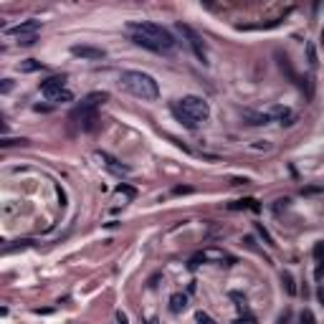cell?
<instances>
[{"instance_id": "obj_5", "label": "cell", "mask_w": 324, "mask_h": 324, "mask_svg": "<svg viewBox=\"0 0 324 324\" xmlns=\"http://www.w3.org/2000/svg\"><path fill=\"white\" fill-rule=\"evenodd\" d=\"M41 94L53 104H69L74 101V94L66 89V76H51L41 81Z\"/></svg>"}, {"instance_id": "obj_4", "label": "cell", "mask_w": 324, "mask_h": 324, "mask_svg": "<svg viewBox=\"0 0 324 324\" xmlns=\"http://www.w3.org/2000/svg\"><path fill=\"white\" fill-rule=\"evenodd\" d=\"M106 99H109V94L106 92H94V94H89L86 96L76 109L71 112V119H76L86 132H92L94 129V122H96V109H99V104H104Z\"/></svg>"}, {"instance_id": "obj_9", "label": "cell", "mask_w": 324, "mask_h": 324, "mask_svg": "<svg viewBox=\"0 0 324 324\" xmlns=\"http://www.w3.org/2000/svg\"><path fill=\"white\" fill-rule=\"evenodd\" d=\"M96 160L112 172V175H117V178H124V175H129L132 172V167H127V165H122L117 157H112L109 152H96Z\"/></svg>"}, {"instance_id": "obj_18", "label": "cell", "mask_w": 324, "mask_h": 324, "mask_svg": "<svg viewBox=\"0 0 324 324\" xmlns=\"http://www.w3.org/2000/svg\"><path fill=\"white\" fill-rule=\"evenodd\" d=\"M117 192H119V195H127L129 200H132V198L137 195V192H135V187H129V185H124V183H122V185L117 187Z\"/></svg>"}, {"instance_id": "obj_26", "label": "cell", "mask_w": 324, "mask_h": 324, "mask_svg": "<svg viewBox=\"0 0 324 324\" xmlns=\"http://www.w3.org/2000/svg\"><path fill=\"white\" fill-rule=\"evenodd\" d=\"M117 322H119V324H127V317H124L122 312H117Z\"/></svg>"}, {"instance_id": "obj_10", "label": "cell", "mask_w": 324, "mask_h": 324, "mask_svg": "<svg viewBox=\"0 0 324 324\" xmlns=\"http://www.w3.org/2000/svg\"><path fill=\"white\" fill-rule=\"evenodd\" d=\"M71 53L79 58H89V61H101L106 56V51L96 46H71Z\"/></svg>"}, {"instance_id": "obj_24", "label": "cell", "mask_w": 324, "mask_h": 324, "mask_svg": "<svg viewBox=\"0 0 324 324\" xmlns=\"http://www.w3.org/2000/svg\"><path fill=\"white\" fill-rule=\"evenodd\" d=\"M10 86H13V84H10V79H3V94H8V92H10Z\"/></svg>"}, {"instance_id": "obj_27", "label": "cell", "mask_w": 324, "mask_h": 324, "mask_svg": "<svg viewBox=\"0 0 324 324\" xmlns=\"http://www.w3.org/2000/svg\"><path fill=\"white\" fill-rule=\"evenodd\" d=\"M322 43H324V28H322Z\"/></svg>"}, {"instance_id": "obj_22", "label": "cell", "mask_w": 324, "mask_h": 324, "mask_svg": "<svg viewBox=\"0 0 324 324\" xmlns=\"http://www.w3.org/2000/svg\"><path fill=\"white\" fill-rule=\"evenodd\" d=\"M10 144H28V139H3V147H10Z\"/></svg>"}, {"instance_id": "obj_11", "label": "cell", "mask_w": 324, "mask_h": 324, "mask_svg": "<svg viewBox=\"0 0 324 324\" xmlns=\"http://www.w3.org/2000/svg\"><path fill=\"white\" fill-rule=\"evenodd\" d=\"M314 261H317V271H314V278L322 281L324 278V241H319L314 246Z\"/></svg>"}, {"instance_id": "obj_23", "label": "cell", "mask_w": 324, "mask_h": 324, "mask_svg": "<svg viewBox=\"0 0 324 324\" xmlns=\"http://www.w3.org/2000/svg\"><path fill=\"white\" fill-rule=\"evenodd\" d=\"M198 322H200V324H215V319H210V317H208V314H203V312L198 314Z\"/></svg>"}, {"instance_id": "obj_3", "label": "cell", "mask_w": 324, "mask_h": 324, "mask_svg": "<svg viewBox=\"0 0 324 324\" xmlns=\"http://www.w3.org/2000/svg\"><path fill=\"white\" fill-rule=\"evenodd\" d=\"M119 84H122L132 96H137V99H142V101H157V99H160V86H157V81L149 76V74H144V71H122V74H119Z\"/></svg>"}, {"instance_id": "obj_20", "label": "cell", "mask_w": 324, "mask_h": 324, "mask_svg": "<svg viewBox=\"0 0 324 324\" xmlns=\"http://www.w3.org/2000/svg\"><path fill=\"white\" fill-rule=\"evenodd\" d=\"M307 53H309V63H312V66H317V51H314L312 43H307Z\"/></svg>"}, {"instance_id": "obj_2", "label": "cell", "mask_w": 324, "mask_h": 324, "mask_svg": "<svg viewBox=\"0 0 324 324\" xmlns=\"http://www.w3.org/2000/svg\"><path fill=\"white\" fill-rule=\"evenodd\" d=\"M172 114L180 124H185L187 129H195L200 122H205L210 117V104L203 96H183L178 101L170 104Z\"/></svg>"}, {"instance_id": "obj_16", "label": "cell", "mask_w": 324, "mask_h": 324, "mask_svg": "<svg viewBox=\"0 0 324 324\" xmlns=\"http://www.w3.org/2000/svg\"><path fill=\"white\" fill-rule=\"evenodd\" d=\"M20 69H23V71H38V69H43V63H41V61H33V58H28V61H23V63H20Z\"/></svg>"}, {"instance_id": "obj_13", "label": "cell", "mask_w": 324, "mask_h": 324, "mask_svg": "<svg viewBox=\"0 0 324 324\" xmlns=\"http://www.w3.org/2000/svg\"><path fill=\"white\" fill-rule=\"evenodd\" d=\"M185 307H187V294L178 291V294L170 296V312H172V314H180Z\"/></svg>"}, {"instance_id": "obj_8", "label": "cell", "mask_w": 324, "mask_h": 324, "mask_svg": "<svg viewBox=\"0 0 324 324\" xmlns=\"http://www.w3.org/2000/svg\"><path fill=\"white\" fill-rule=\"evenodd\" d=\"M178 31L187 38V43H190V48H192V53H195V58L200 61V63H208V51H205V43H203V38L192 31L187 23H178Z\"/></svg>"}, {"instance_id": "obj_17", "label": "cell", "mask_w": 324, "mask_h": 324, "mask_svg": "<svg viewBox=\"0 0 324 324\" xmlns=\"http://www.w3.org/2000/svg\"><path fill=\"white\" fill-rule=\"evenodd\" d=\"M281 281H284V286H286V291H289V294H296L294 278H291V274H289V271H284V274H281Z\"/></svg>"}, {"instance_id": "obj_7", "label": "cell", "mask_w": 324, "mask_h": 324, "mask_svg": "<svg viewBox=\"0 0 324 324\" xmlns=\"http://www.w3.org/2000/svg\"><path fill=\"white\" fill-rule=\"evenodd\" d=\"M41 26H43L41 20L31 18V20H20L18 26H10V28H5L3 33H5L8 38H15V41H20V38H33V36H38Z\"/></svg>"}, {"instance_id": "obj_19", "label": "cell", "mask_w": 324, "mask_h": 324, "mask_svg": "<svg viewBox=\"0 0 324 324\" xmlns=\"http://www.w3.org/2000/svg\"><path fill=\"white\" fill-rule=\"evenodd\" d=\"M299 322H301V324H317V319H314V314H312L309 309H304V312H301Z\"/></svg>"}, {"instance_id": "obj_25", "label": "cell", "mask_w": 324, "mask_h": 324, "mask_svg": "<svg viewBox=\"0 0 324 324\" xmlns=\"http://www.w3.org/2000/svg\"><path fill=\"white\" fill-rule=\"evenodd\" d=\"M172 192H175V195H180V192H192V187H175Z\"/></svg>"}, {"instance_id": "obj_14", "label": "cell", "mask_w": 324, "mask_h": 324, "mask_svg": "<svg viewBox=\"0 0 324 324\" xmlns=\"http://www.w3.org/2000/svg\"><path fill=\"white\" fill-rule=\"evenodd\" d=\"M228 208H231V210H243V208H248V210H253V213H258V210H261V205H258V200H253V198H243V200H235V203H231Z\"/></svg>"}, {"instance_id": "obj_12", "label": "cell", "mask_w": 324, "mask_h": 324, "mask_svg": "<svg viewBox=\"0 0 324 324\" xmlns=\"http://www.w3.org/2000/svg\"><path fill=\"white\" fill-rule=\"evenodd\" d=\"M243 119H248V124L258 127V124H269V122H271V114H269V112H251V109H246V112H243Z\"/></svg>"}, {"instance_id": "obj_21", "label": "cell", "mask_w": 324, "mask_h": 324, "mask_svg": "<svg viewBox=\"0 0 324 324\" xmlns=\"http://www.w3.org/2000/svg\"><path fill=\"white\" fill-rule=\"evenodd\" d=\"M233 324H256V319H253L251 314H243V317H238V319H235Z\"/></svg>"}, {"instance_id": "obj_15", "label": "cell", "mask_w": 324, "mask_h": 324, "mask_svg": "<svg viewBox=\"0 0 324 324\" xmlns=\"http://www.w3.org/2000/svg\"><path fill=\"white\" fill-rule=\"evenodd\" d=\"M271 114V119H278V122H281V124H291V109H286V106H276V109H271L269 112Z\"/></svg>"}, {"instance_id": "obj_1", "label": "cell", "mask_w": 324, "mask_h": 324, "mask_svg": "<svg viewBox=\"0 0 324 324\" xmlns=\"http://www.w3.org/2000/svg\"><path fill=\"white\" fill-rule=\"evenodd\" d=\"M127 31H129V38H132L137 46L152 51V53H162V56H170L175 51V38L172 33L157 23H149V20H132L127 23Z\"/></svg>"}, {"instance_id": "obj_6", "label": "cell", "mask_w": 324, "mask_h": 324, "mask_svg": "<svg viewBox=\"0 0 324 324\" xmlns=\"http://www.w3.org/2000/svg\"><path fill=\"white\" fill-rule=\"evenodd\" d=\"M200 261H203V264H205V261H218V264H223V266H231V264H235V258H233L231 253H226V251L208 248V251H200V253H195V256L190 258V269L200 266Z\"/></svg>"}]
</instances>
